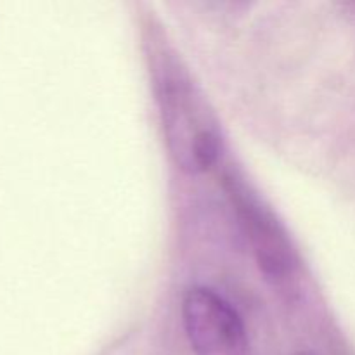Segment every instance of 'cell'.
Wrapping results in <instances>:
<instances>
[{
  "label": "cell",
  "mask_w": 355,
  "mask_h": 355,
  "mask_svg": "<svg viewBox=\"0 0 355 355\" xmlns=\"http://www.w3.org/2000/svg\"><path fill=\"white\" fill-rule=\"evenodd\" d=\"M153 68L163 132L173 162L184 172H207L217 163L222 148L214 110L180 59L168 51L159 52Z\"/></svg>",
  "instance_id": "6da1fadb"
},
{
  "label": "cell",
  "mask_w": 355,
  "mask_h": 355,
  "mask_svg": "<svg viewBox=\"0 0 355 355\" xmlns=\"http://www.w3.org/2000/svg\"><path fill=\"white\" fill-rule=\"evenodd\" d=\"M187 340L196 355H246L248 335L236 309L210 288H191L182 302Z\"/></svg>",
  "instance_id": "7a4b0ae2"
},
{
  "label": "cell",
  "mask_w": 355,
  "mask_h": 355,
  "mask_svg": "<svg viewBox=\"0 0 355 355\" xmlns=\"http://www.w3.org/2000/svg\"><path fill=\"white\" fill-rule=\"evenodd\" d=\"M224 180L260 270L270 279L290 276L297 266V255L283 225L239 179L227 175Z\"/></svg>",
  "instance_id": "3957f363"
},
{
  "label": "cell",
  "mask_w": 355,
  "mask_h": 355,
  "mask_svg": "<svg viewBox=\"0 0 355 355\" xmlns=\"http://www.w3.org/2000/svg\"><path fill=\"white\" fill-rule=\"evenodd\" d=\"M298 355H312V354H298Z\"/></svg>",
  "instance_id": "277c9868"
}]
</instances>
